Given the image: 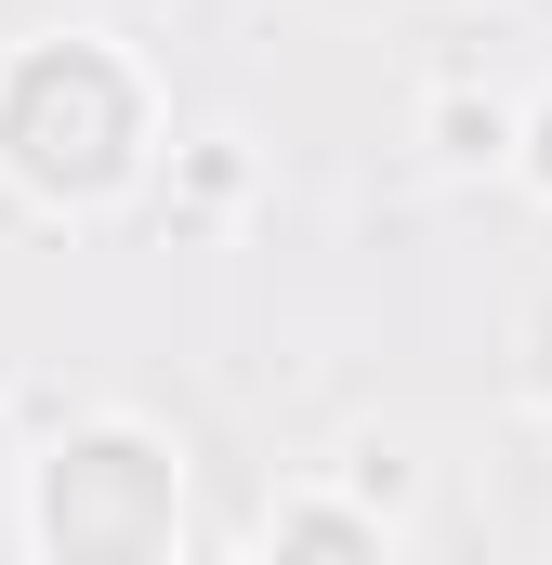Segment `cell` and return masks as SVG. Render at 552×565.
I'll return each instance as SVG.
<instances>
[{
	"label": "cell",
	"mask_w": 552,
	"mask_h": 565,
	"mask_svg": "<svg viewBox=\"0 0 552 565\" xmlns=\"http://www.w3.org/2000/svg\"><path fill=\"white\" fill-rule=\"evenodd\" d=\"M421 145H434V171H513L527 106H500V93H474V79H434V93H421Z\"/></svg>",
	"instance_id": "obj_2"
},
{
	"label": "cell",
	"mask_w": 552,
	"mask_h": 565,
	"mask_svg": "<svg viewBox=\"0 0 552 565\" xmlns=\"http://www.w3.org/2000/svg\"><path fill=\"white\" fill-rule=\"evenodd\" d=\"M119 434H79V447H53L40 460V553L53 565H158L171 553V526H184V473H158L119 500Z\"/></svg>",
	"instance_id": "obj_1"
},
{
	"label": "cell",
	"mask_w": 552,
	"mask_h": 565,
	"mask_svg": "<svg viewBox=\"0 0 552 565\" xmlns=\"http://www.w3.org/2000/svg\"><path fill=\"white\" fill-rule=\"evenodd\" d=\"M329 487H342V500H355V513H408V447H382V434H369V447H355V460H342V473H329Z\"/></svg>",
	"instance_id": "obj_4"
},
{
	"label": "cell",
	"mask_w": 552,
	"mask_h": 565,
	"mask_svg": "<svg viewBox=\"0 0 552 565\" xmlns=\"http://www.w3.org/2000/svg\"><path fill=\"white\" fill-rule=\"evenodd\" d=\"M513 184H527V198H552V93L527 106V145H513Z\"/></svg>",
	"instance_id": "obj_5"
},
{
	"label": "cell",
	"mask_w": 552,
	"mask_h": 565,
	"mask_svg": "<svg viewBox=\"0 0 552 565\" xmlns=\"http://www.w3.org/2000/svg\"><path fill=\"white\" fill-rule=\"evenodd\" d=\"M237 184H251V171H237V145L211 132V145H198V211H224V198H237Z\"/></svg>",
	"instance_id": "obj_6"
},
{
	"label": "cell",
	"mask_w": 552,
	"mask_h": 565,
	"mask_svg": "<svg viewBox=\"0 0 552 565\" xmlns=\"http://www.w3.org/2000/svg\"><path fill=\"white\" fill-rule=\"evenodd\" d=\"M264 565H382V513H355L342 487H289L264 526Z\"/></svg>",
	"instance_id": "obj_3"
}]
</instances>
